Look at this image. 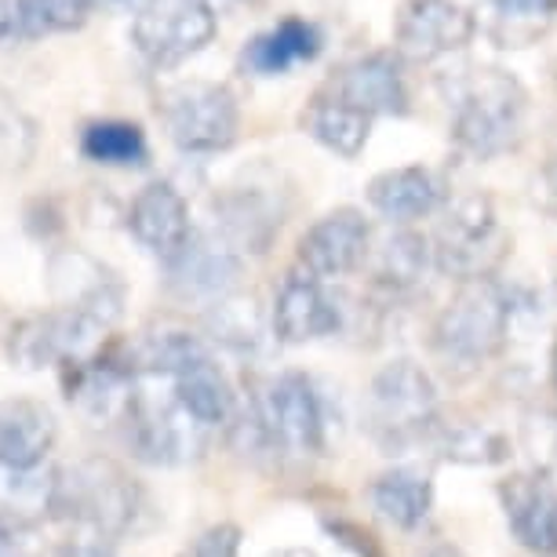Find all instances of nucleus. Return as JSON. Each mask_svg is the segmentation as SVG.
Returning a JSON list of instances; mask_svg holds the SVG:
<instances>
[{"instance_id": "f257e3e1", "label": "nucleus", "mask_w": 557, "mask_h": 557, "mask_svg": "<svg viewBox=\"0 0 557 557\" xmlns=\"http://www.w3.org/2000/svg\"><path fill=\"white\" fill-rule=\"evenodd\" d=\"M230 434L245 451L273 459L329 456L332 448V405L307 372H281L251 394Z\"/></svg>"}, {"instance_id": "1a4fd4ad", "label": "nucleus", "mask_w": 557, "mask_h": 557, "mask_svg": "<svg viewBox=\"0 0 557 557\" xmlns=\"http://www.w3.org/2000/svg\"><path fill=\"white\" fill-rule=\"evenodd\" d=\"M434 267L456 281L492 277L496 267L507 259L510 237L503 234L496 212L485 197H467L451 205V212L434 240Z\"/></svg>"}, {"instance_id": "f3484780", "label": "nucleus", "mask_w": 557, "mask_h": 557, "mask_svg": "<svg viewBox=\"0 0 557 557\" xmlns=\"http://www.w3.org/2000/svg\"><path fill=\"white\" fill-rule=\"evenodd\" d=\"M128 230L150 256L161 262L175 259L194 234L190 205H186L183 190L175 183H168V178L146 183L128 208Z\"/></svg>"}, {"instance_id": "4be33fe9", "label": "nucleus", "mask_w": 557, "mask_h": 557, "mask_svg": "<svg viewBox=\"0 0 557 557\" xmlns=\"http://www.w3.org/2000/svg\"><path fill=\"white\" fill-rule=\"evenodd\" d=\"M299 124H302V132L318 146H324L329 153L343 157V161H357V157L364 153L368 139H372L375 121L321 88V91H313V99L302 107Z\"/></svg>"}, {"instance_id": "0eeeda50", "label": "nucleus", "mask_w": 557, "mask_h": 557, "mask_svg": "<svg viewBox=\"0 0 557 557\" xmlns=\"http://www.w3.org/2000/svg\"><path fill=\"white\" fill-rule=\"evenodd\" d=\"M124 430H128V448L135 459L150 462V467H183V462L197 459L205 451V426H197L190 416L178 408L168 394L146 391L143 375L135 380L128 401H124Z\"/></svg>"}, {"instance_id": "f704fd0d", "label": "nucleus", "mask_w": 557, "mask_h": 557, "mask_svg": "<svg viewBox=\"0 0 557 557\" xmlns=\"http://www.w3.org/2000/svg\"><path fill=\"white\" fill-rule=\"evenodd\" d=\"M45 557H117V554H113L110 540L91 535V532H81V535H73V540L55 543Z\"/></svg>"}, {"instance_id": "c85d7f7f", "label": "nucleus", "mask_w": 557, "mask_h": 557, "mask_svg": "<svg viewBox=\"0 0 557 557\" xmlns=\"http://www.w3.org/2000/svg\"><path fill=\"white\" fill-rule=\"evenodd\" d=\"M96 12V0H15V40L73 34Z\"/></svg>"}, {"instance_id": "7c9ffc66", "label": "nucleus", "mask_w": 557, "mask_h": 557, "mask_svg": "<svg viewBox=\"0 0 557 557\" xmlns=\"http://www.w3.org/2000/svg\"><path fill=\"white\" fill-rule=\"evenodd\" d=\"M29 153H34V124L18 110L4 107L0 110V168L26 164Z\"/></svg>"}, {"instance_id": "ddd939ff", "label": "nucleus", "mask_w": 557, "mask_h": 557, "mask_svg": "<svg viewBox=\"0 0 557 557\" xmlns=\"http://www.w3.org/2000/svg\"><path fill=\"white\" fill-rule=\"evenodd\" d=\"M368 248H372V230H368L364 212L350 205L332 208L299 237L296 267L321 281L350 277L368 262Z\"/></svg>"}, {"instance_id": "6e6552de", "label": "nucleus", "mask_w": 557, "mask_h": 557, "mask_svg": "<svg viewBox=\"0 0 557 557\" xmlns=\"http://www.w3.org/2000/svg\"><path fill=\"white\" fill-rule=\"evenodd\" d=\"M172 143L190 157L226 153L240 139V107L226 84L194 81L175 88L164 102Z\"/></svg>"}, {"instance_id": "2f4dec72", "label": "nucleus", "mask_w": 557, "mask_h": 557, "mask_svg": "<svg viewBox=\"0 0 557 557\" xmlns=\"http://www.w3.org/2000/svg\"><path fill=\"white\" fill-rule=\"evenodd\" d=\"M321 529L332 535L335 543L343 546V550H350L354 557H391L383 550V543L375 540L372 532L364 529V524L357 521H346V518H321Z\"/></svg>"}, {"instance_id": "393cba45", "label": "nucleus", "mask_w": 557, "mask_h": 557, "mask_svg": "<svg viewBox=\"0 0 557 557\" xmlns=\"http://www.w3.org/2000/svg\"><path fill=\"white\" fill-rule=\"evenodd\" d=\"M55 470H8L0 467V532L18 535L51 518Z\"/></svg>"}, {"instance_id": "473e14b6", "label": "nucleus", "mask_w": 557, "mask_h": 557, "mask_svg": "<svg viewBox=\"0 0 557 557\" xmlns=\"http://www.w3.org/2000/svg\"><path fill=\"white\" fill-rule=\"evenodd\" d=\"M240 529L237 524H212V529H205L190 546H183L178 557H240Z\"/></svg>"}, {"instance_id": "f8f14e48", "label": "nucleus", "mask_w": 557, "mask_h": 557, "mask_svg": "<svg viewBox=\"0 0 557 557\" xmlns=\"http://www.w3.org/2000/svg\"><path fill=\"white\" fill-rule=\"evenodd\" d=\"M343 307L329 296L321 277L292 267L281 281L277 296H273L270 310V332L277 343L285 346H302V343H318L329 339L343 329Z\"/></svg>"}, {"instance_id": "4c0bfd02", "label": "nucleus", "mask_w": 557, "mask_h": 557, "mask_svg": "<svg viewBox=\"0 0 557 557\" xmlns=\"http://www.w3.org/2000/svg\"><path fill=\"white\" fill-rule=\"evenodd\" d=\"M267 557H318V554L307 550V546H281V550H270Z\"/></svg>"}, {"instance_id": "aec40b11", "label": "nucleus", "mask_w": 557, "mask_h": 557, "mask_svg": "<svg viewBox=\"0 0 557 557\" xmlns=\"http://www.w3.org/2000/svg\"><path fill=\"white\" fill-rule=\"evenodd\" d=\"M321 48H324L321 26L310 23V18L288 15L240 48V70L251 73V77H285L288 70L318 59Z\"/></svg>"}, {"instance_id": "a878e982", "label": "nucleus", "mask_w": 557, "mask_h": 557, "mask_svg": "<svg viewBox=\"0 0 557 557\" xmlns=\"http://www.w3.org/2000/svg\"><path fill=\"white\" fill-rule=\"evenodd\" d=\"M423 448L445 462H459V467H499L513 456L510 441L496 430L481 423H445V419L434 423Z\"/></svg>"}, {"instance_id": "cd10ccee", "label": "nucleus", "mask_w": 557, "mask_h": 557, "mask_svg": "<svg viewBox=\"0 0 557 557\" xmlns=\"http://www.w3.org/2000/svg\"><path fill=\"white\" fill-rule=\"evenodd\" d=\"M557 23V0H488V37L499 48H529Z\"/></svg>"}, {"instance_id": "72a5a7b5", "label": "nucleus", "mask_w": 557, "mask_h": 557, "mask_svg": "<svg viewBox=\"0 0 557 557\" xmlns=\"http://www.w3.org/2000/svg\"><path fill=\"white\" fill-rule=\"evenodd\" d=\"M524 445H529L535 470H550L557 462V412H543L524 423Z\"/></svg>"}, {"instance_id": "c9c22d12", "label": "nucleus", "mask_w": 557, "mask_h": 557, "mask_svg": "<svg viewBox=\"0 0 557 557\" xmlns=\"http://www.w3.org/2000/svg\"><path fill=\"white\" fill-rule=\"evenodd\" d=\"M15 40V0H0V45Z\"/></svg>"}, {"instance_id": "b1692460", "label": "nucleus", "mask_w": 557, "mask_h": 557, "mask_svg": "<svg viewBox=\"0 0 557 557\" xmlns=\"http://www.w3.org/2000/svg\"><path fill=\"white\" fill-rule=\"evenodd\" d=\"M368 499H372L375 513L383 521H391L394 529L416 532L430 518V510H434V481H430L426 470L394 467L372 481Z\"/></svg>"}, {"instance_id": "412c9836", "label": "nucleus", "mask_w": 557, "mask_h": 557, "mask_svg": "<svg viewBox=\"0 0 557 557\" xmlns=\"http://www.w3.org/2000/svg\"><path fill=\"white\" fill-rule=\"evenodd\" d=\"M59 423L55 412L34 397H15L0 405V467L34 470L45 467L48 451L55 448Z\"/></svg>"}, {"instance_id": "bb28decb", "label": "nucleus", "mask_w": 557, "mask_h": 557, "mask_svg": "<svg viewBox=\"0 0 557 557\" xmlns=\"http://www.w3.org/2000/svg\"><path fill=\"white\" fill-rule=\"evenodd\" d=\"M81 157L102 168H143L150 164V139H146L143 124L107 117L88 121L81 128Z\"/></svg>"}, {"instance_id": "a211bd4d", "label": "nucleus", "mask_w": 557, "mask_h": 557, "mask_svg": "<svg viewBox=\"0 0 557 557\" xmlns=\"http://www.w3.org/2000/svg\"><path fill=\"white\" fill-rule=\"evenodd\" d=\"M364 197L372 205V212H380L397 226H408L416 219L437 215L448 205V183L445 175L426 164H401L375 175L368 183Z\"/></svg>"}, {"instance_id": "c756f323", "label": "nucleus", "mask_w": 557, "mask_h": 557, "mask_svg": "<svg viewBox=\"0 0 557 557\" xmlns=\"http://www.w3.org/2000/svg\"><path fill=\"white\" fill-rule=\"evenodd\" d=\"M208 332H212V339L223 343L226 350L256 354L262 346V335H267V324H262V313L256 307V299H240L237 292H230L226 299L212 302Z\"/></svg>"}, {"instance_id": "58836bf2", "label": "nucleus", "mask_w": 557, "mask_h": 557, "mask_svg": "<svg viewBox=\"0 0 557 557\" xmlns=\"http://www.w3.org/2000/svg\"><path fill=\"white\" fill-rule=\"evenodd\" d=\"M0 557H23V554H18V546H15V535L0 532Z\"/></svg>"}, {"instance_id": "6ab92c4d", "label": "nucleus", "mask_w": 557, "mask_h": 557, "mask_svg": "<svg viewBox=\"0 0 557 557\" xmlns=\"http://www.w3.org/2000/svg\"><path fill=\"white\" fill-rule=\"evenodd\" d=\"M172 386V397L178 401L186 416L197 426L215 430V426H234V419L240 412V397L230 383V375L219 368V361L208 350L205 357H197L194 364H186L183 372H175L172 380H164Z\"/></svg>"}, {"instance_id": "39448f33", "label": "nucleus", "mask_w": 557, "mask_h": 557, "mask_svg": "<svg viewBox=\"0 0 557 557\" xmlns=\"http://www.w3.org/2000/svg\"><path fill=\"white\" fill-rule=\"evenodd\" d=\"M437 419V386L423 364L397 357L372 375L364 394V430L383 456L423 448Z\"/></svg>"}, {"instance_id": "dca6fc26", "label": "nucleus", "mask_w": 557, "mask_h": 557, "mask_svg": "<svg viewBox=\"0 0 557 557\" xmlns=\"http://www.w3.org/2000/svg\"><path fill=\"white\" fill-rule=\"evenodd\" d=\"M288 215V205L281 201L277 186L248 178L245 186H230L215 201V234L237 251H256L262 256L273 237L281 234Z\"/></svg>"}, {"instance_id": "ea45409f", "label": "nucleus", "mask_w": 557, "mask_h": 557, "mask_svg": "<svg viewBox=\"0 0 557 557\" xmlns=\"http://www.w3.org/2000/svg\"><path fill=\"white\" fill-rule=\"evenodd\" d=\"M99 4H107V8H113V4H128V0H96V8Z\"/></svg>"}, {"instance_id": "7ed1b4c3", "label": "nucleus", "mask_w": 557, "mask_h": 557, "mask_svg": "<svg viewBox=\"0 0 557 557\" xmlns=\"http://www.w3.org/2000/svg\"><path fill=\"white\" fill-rule=\"evenodd\" d=\"M529 121V91L510 70H462L451 88V143L470 161H496L518 150Z\"/></svg>"}, {"instance_id": "9d476101", "label": "nucleus", "mask_w": 557, "mask_h": 557, "mask_svg": "<svg viewBox=\"0 0 557 557\" xmlns=\"http://www.w3.org/2000/svg\"><path fill=\"white\" fill-rule=\"evenodd\" d=\"M478 34V18L456 0H405L394 15V51L405 62H437L462 51Z\"/></svg>"}, {"instance_id": "f03ea898", "label": "nucleus", "mask_w": 557, "mask_h": 557, "mask_svg": "<svg viewBox=\"0 0 557 557\" xmlns=\"http://www.w3.org/2000/svg\"><path fill=\"white\" fill-rule=\"evenodd\" d=\"M51 518L113 543L150 535L161 524V510L121 462L91 456L55 470Z\"/></svg>"}, {"instance_id": "2eb2a0df", "label": "nucleus", "mask_w": 557, "mask_h": 557, "mask_svg": "<svg viewBox=\"0 0 557 557\" xmlns=\"http://www.w3.org/2000/svg\"><path fill=\"white\" fill-rule=\"evenodd\" d=\"M168 270V288L178 299H194V302H219L230 292H237L240 285V251L230 248L223 237L215 234H190L186 248L175 259L164 262Z\"/></svg>"}, {"instance_id": "423d86ee", "label": "nucleus", "mask_w": 557, "mask_h": 557, "mask_svg": "<svg viewBox=\"0 0 557 557\" xmlns=\"http://www.w3.org/2000/svg\"><path fill=\"white\" fill-rule=\"evenodd\" d=\"M219 15L212 0H139L132 18V45L146 66L175 70L212 45Z\"/></svg>"}, {"instance_id": "5701e85b", "label": "nucleus", "mask_w": 557, "mask_h": 557, "mask_svg": "<svg viewBox=\"0 0 557 557\" xmlns=\"http://www.w3.org/2000/svg\"><path fill=\"white\" fill-rule=\"evenodd\" d=\"M430 267H434L430 240L423 234H416V230H405V226L394 230V234L380 245V251H375V259H372L375 296H383L386 302L408 299L419 285H423Z\"/></svg>"}, {"instance_id": "9b49d317", "label": "nucleus", "mask_w": 557, "mask_h": 557, "mask_svg": "<svg viewBox=\"0 0 557 557\" xmlns=\"http://www.w3.org/2000/svg\"><path fill=\"white\" fill-rule=\"evenodd\" d=\"M324 91L350 102L368 117H408L412 113V91H408L405 59L397 51H368L343 62L332 73Z\"/></svg>"}, {"instance_id": "20e7f679", "label": "nucleus", "mask_w": 557, "mask_h": 557, "mask_svg": "<svg viewBox=\"0 0 557 557\" xmlns=\"http://www.w3.org/2000/svg\"><path fill=\"white\" fill-rule=\"evenodd\" d=\"M513 299L496 277L459 281L430 329V354L448 380H470L510 346Z\"/></svg>"}, {"instance_id": "e433bc0d", "label": "nucleus", "mask_w": 557, "mask_h": 557, "mask_svg": "<svg viewBox=\"0 0 557 557\" xmlns=\"http://www.w3.org/2000/svg\"><path fill=\"white\" fill-rule=\"evenodd\" d=\"M419 557H462L459 546H451V543H434V546H426Z\"/></svg>"}, {"instance_id": "4468645a", "label": "nucleus", "mask_w": 557, "mask_h": 557, "mask_svg": "<svg viewBox=\"0 0 557 557\" xmlns=\"http://www.w3.org/2000/svg\"><path fill=\"white\" fill-rule=\"evenodd\" d=\"M510 535L535 557H557V485L546 470H518L496 485Z\"/></svg>"}]
</instances>
